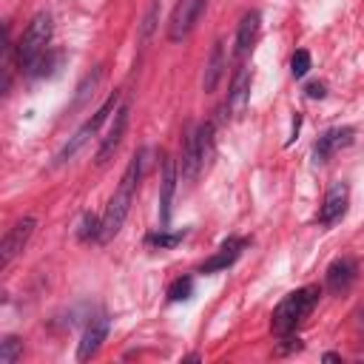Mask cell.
I'll return each instance as SVG.
<instances>
[{
	"instance_id": "18",
	"label": "cell",
	"mask_w": 364,
	"mask_h": 364,
	"mask_svg": "<svg viewBox=\"0 0 364 364\" xmlns=\"http://www.w3.org/2000/svg\"><path fill=\"white\" fill-rule=\"evenodd\" d=\"M23 353V341L18 336H6L0 341V364H15Z\"/></svg>"
},
{
	"instance_id": "4",
	"label": "cell",
	"mask_w": 364,
	"mask_h": 364,
	"mask_svg": "<svg viewBox=\"0 0 364 364\" xmlns=\"http://www.w3.org/2000/svg\"><path fill=\"white\" fill-rule=\"evenodd\" d=\"M202 9H205V0H180V4L174 6V12H171L168 37H171L174 43L185 40V37L191 34V29L196 26V20H199Z\"/></svg>"
},
{
	"instance_id": "13",
	"label": "cell",
	"mask_w": 364,
	"mask_h": 364,
	"mask_svg": "<svg viewBox=\"0 0 364 364\" xmlns=\"http://www.w3.org/2000/svg\"><path fill=\"white\" fill-rule=\"evenodd\" d=\"M106 336H108V319H106V316L92 319V325H89V327H86V333H83V341H80L77 358H80V361H89V358L100 350V344L106 341Z\"/></svg>"
},
{
	"instance_id": "5",
	"label": "cell",
	"mask_w": 364,
	"mask_h": 364,
	"mask_svg": "<svg viewBox=\"0 0 364 364\" xmlns=\"http://www.w3.org/2000/svg\"><path fill=\"white\" fill-rule=\"evenodd\" d=\"M34 228H37L34 216H23V220H18V222L9 228V234L4 237V245H0V265H4V268L12 265V259L26 248L29 237L34 234Z\"/></svg>"
},
{
	"instance_id": "20",
	"label": "cell",
	"mask_w": 364,
	"mask_h": 364,
	"mask_svg": "<svg viewBox=\"0 0 364 364\" xmlns=\"http://www.w3.org/2000/svg\"><path fill=\"white\" fill-rule=\"evenodd\" d=\"M182 239H185V231L165 234L163 228H160V234H151V237H149V242H151V245H157V248H177Z\"/></svg>"
},
{
	"instance_id": "22",
	"label": "cell",
	"mask_w": 364,
	"mask_h": 364,
	"mask_svg": "<svg viewBox=\"0 0 364 364\" xmlns=\"http://www.w3.org/2000/svg\"><path fill=\"white\" fill-rule=\"evenodd\" d=\"M290 71H294V77H305L310 71V54L305 49H299L294 54V60H290Z\"/></svg>"
},
{
	"instance_id": "15",
	"label": "cell",
	"mask_w": 364,
	"mask_h": 364,
	"mask_svg": "<svg viewBox=\"0 0 364 364\" xmlns=\"http://www.w3.org/2000/svg\"><path fill=\"white\" fill-rule=\"evenodd\" d=\"M202 168H205V163H202V151H199V134H196V128H194V131L188 134V139H185L182 177H185V180H196Z\"/></svg>"
},
{
	"instance_id": "12",
	"label": "cell",
	"mask_w": 364,
	"mask_h": 364,
	"mask_svg": "<svg viewBox=\"0 0 364 364\" xmlns=\"http://www.w3.org/2000/svg\"><path fill=\"white\" fill-rule=\"evenodd\" d=\"M248 100H251V71L248 68H239V75L234 77V86L228 92L225 108L231 111V117H239L248 108Z\"/></svg>"
},
{
	"instance_id": "9",
	"label": "cell",
	"mask_w": 364,
	"mask_h": 364,
	"mask_svg": "<svg viewBox=\"0 0 364 364\" xmlns=\"http://www.w3.org/2000/svg\"><path fill=\"white\" fill-rule=\"evenodd\" d=\"M356 273H358L356 259H350V256L336 259L327 268V290L330 294H347V290L353 287V282H356Z\"/></svg>"
},
{
	"instance_id": "19",
	"label": "cell",
	"mask_w": 364,
	"mask_h": 364,
	"mask_svg": "<svg viewBox=\"0 0 364 364\" xmlns=\"http://www.w3.org/2000/svg\"><path fill=\"white\" fill-rule=\"evenodd\" d=\"M191 294H194V279H191V276L177 279V282L168 287V299H171V302H185V299H191Z\"/></svg>"
},
{
	"instance_id": "8",
	"label": "cell",
	"mask_w": 364,
	"mask_h": 364,
	"mask_svg": "<svg viewBox=\"0 0 364 364\" xmlns=\"http://www.w3.org/2000/svg\"><path fill=\"white\" fill-rule=\"evenodd\" d=\"M353 128L350 125H344V128H330V131H325L322 137H319V142H316V149H313V157H316V163H327L336 151H341V149H347V145L353 142Z\"/></svg>"
},
{
	"instance_id": "17",
	"label": "cell",
	"mask_w": 364,
	"mask_h": 364,
	"mask_svg": "<svg viewBox=\"0 0 364 364\" xmlns=\"http://www.w3.org/2000/svg\"><path fill=\"white\" fill-rule=\"evenodd\" d=\"M94 131H97V128H94L92 123H86V125H83V128H80V131H77L75 137H71V139H68V142L63 145V151L57 154V163H68V160L75 157V154H77V151L83 149V145L89 142V137H92Z\"/></svg>"
},
{
	"instance_id": "7",
	"label": "cell",
	"mask_w": 364,
	"mask_h": 364,
	"mask_svg": "<svg viewBox=\"0 0 364 364\" xmlns=\"http://www.w3.org/2000/svg\"><path fill=\"white\" fill-rule=\"evenodd\" d=\"M174 191H177V163L165 154L163 157V182H160V222H163V228L171 225Z\"/></svg>"
},
{
	"instance_id": "3",
	"label": "cell",
	"mask_w": 364,
	"mask_h": 364,
	"mask_svg": "<svg viewBox=\"0 0 364 364\" xmlns=\"http://www.w3.org/2000/svg\"><path fill=\"white\" fill-rule=\"evenodd\" d=\"M49 40H51V18L46 12H40V15L32 18V23L26 26V32H23V37L18 43V60H20V65L23 68L34 65L40 60V54L46 51Z\"/></svg>"
},
{
	"instance_id": "23",
	"label": "cell",
	"mask_w": 364,
	"mask_h": 364,
	"mask_svg": "<svg viewBox=\"0 0 364 364\" xmlns=\"http://www.w3.org/2000/svg\"><path fill=\"white\" fill-rule=\"evenodd\" d=\"M305 92H308V97H310V100H322V97L327 94V92H325V83H310Z\"/></svg>"
},
{
	"instance_id": "11",
	"label": "cell",
	"mask_w": 364,
	"mask_h": 364,
	"mask_svg": "<svg viewBox=\"0 0 364 364\" xmlns=\"http://www.w3.org/2000/svg\"><path fill=\"white\" fill-rule=\"evenodd\" d=\"M248 242L245 239H228L220 251H216L208 262H202V268H199V273H216V270H225V268H231L237 259H239V253H242V248H245Z\"/></svg>"
},
{
	"instance_id": "2",
	"label": "cell",
	"mask_w": 364,
	"mask_h": 364,
	"mask_svg": "<svg viewBox=\"0 0 364 364\" xmlns=\"http://www.w3.org/2000/svg\"><path fill=\"white\" fill-rule=\"evenodd\" d=\"M319 287L316 284H308V287H299V290H294V294H287L282 302H279V308L273 310V333L276 336H290L294 333L310 313H313V308L319 305Z\"/></svg>"
},
{
	"instance_id": "21",
	"label": "cell",
	"mask_w": 364,
	"mask_h": 364,
	"mask_svg": "<svg viewBox=\"0 0 364 364\" xmlns=\"http://www.w3.org/2000/svg\"><path fill=\"white\" fill-rule=\"evenodd\" d=\"M100 228H103V222H97V216H94V213H86L77 237H80V239H100Z\"/></svg>"
},
{
	"instance_id": "1",
	"label": "cell",
	"mask_w": 364,
	"mask_h": 364,
	"mask_svg": "<svg viewBox=\"0 0 364 364\" xmlns=\"http://www.w3.org/2000/svg\"><path fill=\"white\" fill-rule=\"evenodd\" d=\"M142 157H145L142 151L134 154V160L128 163V168H125V174H123V180H120V188L114 191V196H111V202H108V208H106V213H103L100 242H111V239L120 234L123 222H125V216H128V211H131V202H134V194H137V182H139V177H142Z\"/></svg>"
},
{
	"instance_id": "14",
	"label": "cell",
	"mask_w": 364,
	"mask_h": 364,
	"mask_svg": "<svg viewBox=\"0 0 364 364\" xmlns=\"http://www.w3.org/2000/svg\"><path fill=\"white\" fill-rule=\"evenodd\" d=\"M225 75V43L216 40L213 49H211V57H208V65H205V77H202V89L205 92H216Z\"/></svg>"
},
{
	"instance_id": "16",
	"label": "cell",
	"mask_w": 364,
	"mask_h": 364,
	"mask_svg": "<svg viewBox=\"0 0 364 364\" xmlns=\"http://www.w3.org/2000/svg\"><path fill=\"white\" fill-rule=\"evenodd\" d=\"M256 34H259V12H245L239 20V29H237V54L239 57H245L251 51Z\"/></svg>"
},
{
	"instance_id": "10",
	"label": "cell",
	"mask_w": 364,
	"mask_h": 364,
	"mask_svg": "<svg viewBox=\"0 0 364 364\" xmlns=\"http://www.w3.org/2000/svg\"><path fill=\"white\" fill-rule=\"evenodd\" d=\"M125 128H128V106H120V108L114 111V125L108 128V134H106V139H103V145H100V151H97V165H106L108 157L120 149Z\"/></svg>"
},
{
	"instance_id": "6",
	"label": "cell",
	"mask_w": 364,
	"mask_h": 364,
	"mask_svg": "<svg viewBox=\"0 0 364 364\" xmlns=\"http://www.w3.org/2000/svg\"><path fill=\"white\" fill-rule=\"evenodd\" d=\"M347 202H350V188H347V182H333L330 191H327V196H325V205H322V211H319V222H322V225L339 222L341 216H344V211H347Z\"/></svg>"
}]
</instances>
